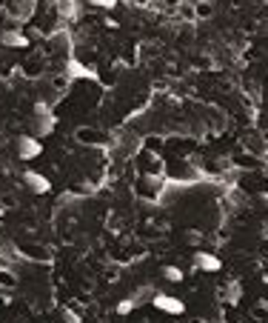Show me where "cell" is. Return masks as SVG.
Returning a JSON list of instances; mask_svg holds the SVG:
<instances>
[{"label":"cell","mask_w":268,"mask_h":323,"mask_svg":"<svg viewBox=\"0 0 268 323\" xmlns=\"http://www.w3.org/2000/svg\"><path fill=\"white\" fill-rule=\"evenodd\" d=\"M34 114H37V120H34V132L37 134H49L51 126H54V118H51V112L46 109V106H34Z\"/></svg>","instance_id":"cell-1"},{"label":"cell","mask_w":268,"mask_h":323,"mask_svg":"<svg viewBox=\"0 0 268 323\" xmlns=\"http://www.w3.org/2000/svg\"><path fill=\"white\" fill-rule=\"evenodd\" d=\"M23 183L29 186L31 192H37V194L49 192V180H46L43 174H37V172H26V174H23Z\"/></svg>","instance_id":"cell-2"},{"label":"cell","mask_w":268,"mask_h":323,"mask_svg":"<svg viewBox=\"0 0 268 323\" xmlns=\"http://www.w3.org/2000/svg\"><path fill=\"white\" fill-rule=\"evenodd\" d=\"M154 306H157V309H163V312H183V303L177 300V298H169V294H157V298H154Z\"/></svg>","instance_id":"cell-3"},{"label":"cell","mask_w":268,"mask_h":323,"mask_svg":"<svg viewBox=\"0 0 268 323\" xmlns=\"http://www.w3.org/2000/svg\"><path fill=\"white\" fill-rule=\"evenodd\" d=\"M17 154L20 158H34V154H40V143L34 140V138H20L17 140Z\"/></svg>","instance_id":"cell-4"},{"label":"cell","mask_w":268,"mask_h":323,"mask_svg":"<svg viewBox=\"0 0 268 323\" xmlns=\"http://www.w3.org/2000/svg\"><path fill=\"white\" fill-rule=\"evenodd\" d=\"M0 43H3V46H26V38H23L20 32H3Z\"/></svg>","instance_id":"cell-5"},{"label":"cell","mask_w":268,"mask_h":323,"mask_svg":"<svg viewBox=\"0 0 268 323\" xmlns=\"http://www.w3.org/2000/svg\"><path fill=\"white\" fill-rule=\"evenodd\" d=\"M194 260H197V266H200V269H209V272L220 269V260H217V258H211V254H197Z\"/></svg>","instance_id":"cell-6"},{"label":"cell","mask_w":268,"mask_h":323,"mask_svg":"<svg viewBox=\"0 0 268 323\" xmlns=\"http://www.w3.org/2000/svg\"><path fill=\"white\" fill-rule=\"evenodd\" d=\"M166 280H171V283H177V280H183V272H180L177 266H166Z\"/></svg>","instance_id":"cell-7"},{"label":"cell","mask_w":268,"mask_h":323,"mask_svg":"<svg viewBox=\"0 0 268 323\" xmlns=\"http://www.w3.org/2000/svg\"><path fill=\"white\" fill-rule=\"evenodd\" d=\"M131 306H134V300H123V303L117 306V312H120V314H126V312H131Z\"/></svg>","instance_id":"cell-8"},{"label":"cell","mask_w":268,"mask_h":323,"mask_svg":"<svg viewBox=\"0 0 268 323\" xmlns=\"http://www.w3.org/2000/svg\"><path fill=\"white\" fill-rule=\"evenodd\" d=\"M89 3H94V6H114V0H89Z\"/></svg>","instance_id":"cell-9"}]
</instances>
